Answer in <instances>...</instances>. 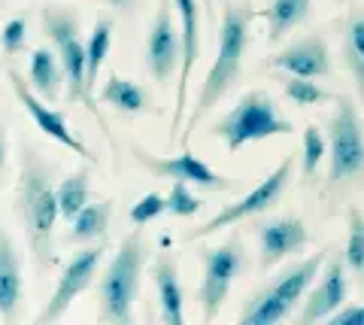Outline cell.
I'll return each instance as SVG.
<instances>
[{
  "label": "cell",
  "instance_id": "e0dca14e",
  "mask_svg": "<svg viewBox=\"0 0 364 325\" xmlns=\"http://www.w3.org/2000/svg\"><path fill=\"white\" fill-rule=\"evenodd\" d=\"M25 310V274L13 234L0 228V322L16 325Z\"/></svg>",
  "mask_w": 364,
  "mask_h": 325
},
{
  "label": "cell",
  "instance_id": "6da1fadb",
  "mask_svg": "<svg viewBox=\"0 0 364 325\" xmlns=\"http://www.w3.org/2000/svg\"><path fill=\"white\" fill-rule=\"evenodd\" d=\"M55 161L33 143H21L18 149V176H16V216L25 228L28 250L37 274H46L55 259V225H58V198H55Z\"/></svg>",
  "mask_w": 364,
  "mask_h": 325
},
{
  "label": "cell",
  "instance_id": "44dd1931",
  "mask_svg": "<svg viewBox=\"0 0 364 325\" xmlns=\"http://www.w3.org/2000/svg\"><path fill=\"white\" fill-rule=\"evenodd\" d=\"M109 216H112V201L100 198V201H88V204L70 219V231H67V243H97L107 238L109 228Z\"/></svg>",
  "mask_w": 364,
  "mask_h": 325
},
{
  "label": "cell",
  "instance_id": "8992f818",
  "mask_svg": "<svg viewBox=\"0 0 364 325\" xmlns=\"http://www.w3.org/2000/svg\"><path fill=\"white\" fill-rule=\"evenodd\" d=\"M325 143H328V164H331L328 167V186L331 188L364 171V125L355 100L349 95L337 97Z\"/></svg>",
  "mask_w": 364,
  "mask_h": 325
},
{
  "label": "cell",
  "instance_id": "603a6c76",
  "mask_svg": "<svg viewBox=\"0 0 364 325\" xmlns=\"http://www.w3.org/2000/svg\"><path fill=\"white\" fill-rule=\"evenodd\" d=\"M100 100H104L107 107L124 113V116H140V113H146V110L152 107L149 95H146L134 80H128V76H119V73L107 76L104 88H100Z\"/></svg>",
  "mask_w": 364,
  "mask_h": 325
},
{
  "label": "cell",
  "instance_id": "ba28073f",
  "mask_svg": "<svg viewBox=\"0 0 364 325\" xmlns=\"http://www.w3.org/2000/svg\"><path fill=\"white\" fill-rule=\"evenodd\" d=\"M289 183H291V159H282L277 164V171L267 174L249 195L237 198L234 204H228L225 210H219L213 219L203 222V225L182 234V243L210 238V234H215L219 228H231V225H237V222H243V219H252V216H258V213H267L273 204H279V198L289 188Z\"/></svg>",
  "mask_w": 364,
  "mask_h": 325
},
{
  "label": "cell",
  "instance_id": "4fadbf2b",
  "mask_svg": "<svg viewBox=\"0 0 364 325\" xmlns=\"http://www.w3.org/2000/svg\"><path fill=\"white\" fill-rule=\"evenodd\" d=\"M9 76V85H13V92H16V97H18V104L25 107V113L33 119V125H37L46 137H52L55 143H61V146H67V149H73L79 159L82 161H88V164H95L97 159L91 155V149L85 146L82 140L76 137V134L67 128V119H64V113H58V110H49L46 107V100L33 92V88L25 82V76H21L18 70H9L6 73Z\"/></svg>",
  "mask_w": 364,
  "mask_h": 325
},
{
  "label": "cell",
  "instance_id": "8d00e7d4",
  "mask_svg": "<svg viewBox=\"0 0 364 325\" xmlns=\"http://www.w3.org/2000/svg\"><path fill=\"white\" fill-rule=\"evenodd\" d=\"M200 4H203V13H207L213 21H215V9H213V0H200Z\"/></svg>",
  "mask_w": 364,
  "mask_h": 325
},
{
  "label": "cell",
  "instance_id": "836d02e7",
  "mask_svg": "<svg viewBox=\"0 0 364 325\" xmlns=\"http://www.w3.org/2000/svg\"><path fill=\"white\" fill-rule=\"evenodd\" d=\"M328 322H334V325H364V304H343Z\"/></svg>",
  "mask_w": 364,
  "mask_h": 325
},
{
  "label": "cell",
  "instance_id": "7a4b0ae2",
  "mask_svg": "<svg viewBox=\"0 0 364 325\" xmlns=\"http://www.w3.org/2000/svg\"><path fill=\"white\" fill-rule=\"evenodd\" d=\"M255 18H258V9L249 4V0H243V4L240 0H225L222 21H219V49H215V61L210 67L207 80L200 85L195 107H191V113H188L186 134L179 137L182 146H188L191 134H195V128L200 125V119L207 116L213 107H219V100L237 85V80H240Z\"/></svg>",
  "mask_w": 364,
  "mask_h": 325
},
{
  "label": "cell",
  "instance_id": "d6a6232c",
  "mask_svg": "<svg viewBox=\"0 0 364 325\" xmlns=\"http://www.w3.org/2000/svg\"><path fill=\"white\" fill-rule=\"evenodd\" d=\"M161 213H167V201H164V195L146 192V195L131 207V222H134V225H146V222L158 219Z\"/></svg>",
  "mask_w": 364,
  "mask_h": 325
},
{
  "label": "cell",
  "instance_id": "ffe728a7",
  "mask_svg": "<svg viewBox=\"0 0 364 325\" xmlns=\"http://www.w3.org/2000/svg\"><path fill=\"white\" fill-rule=\"evenodd\" d=\"M28 85L37 92L43 100H49V104H55V100L61 97V88H64V67L58 61V55H55V49L49 46H40L33 49L31 55V67H28Z\"/></svg>",
  "mask_w": 364,
  "mask_h": 325
},
{
  "label": "cell",
  "instance_id": "83f0119b",
  "mask_svg": "<svg viewBox=\"0 0 364 325\" xmlns=\"http://www.w3.org/2000/svg\"><path fill=\"white\" fill-rule=\"evenodd\" d=\"M346 250H343V262L346 271L364 286V213L358 207L349 210L346 216Z\"/></svg>",
  "mask_w": 364,
  "mask_h": 325
},
{
  "label": "cell",
  "instance_id": "2e32d148",
  "mask_svg": "<svg viewBox=\"0 0 364 325\" xmlns=\"http://www.w3.org/2000/svg\"><path fill=\"white\" fill-rule=\"evenodd\" d=\"M270 67H277L282 73L291 76H306V80H325L331 76V49L322 33H310L304 40L289 43L286 49H279L270 58Z\"/></svg>",
  "mask_w": 364,
  "mask_h": 325
},
{
  "label": "cell",
  "instance_id": "8fae6325",
  "mask_svg": "<svg viewBox=\"0 0 364 325\" xmlns=\"http://www.w3.org/2000/svg\"><path fill=\"white\" fill-rule=\"evenodd\" d=\"M173 6L179 13L182 61H179V80H176V107H173V116H170V140L182 128V119H186V110H188L191 73H195V64L200 58V13H203L200 0H173Z\"/></svg>",
  "mask_w": 364,
  "mask_h": 325
},
{
  "label": "cell",
  "instance_id": "52a82bcc",
  "mask_svg": "<svg viewBox=\"0 0 364 325\" xmlns=\"http://www.w3.org/2000/svg\"><path fill=\"white\" fill-rule=\"evenodd\" d=\"M200 265H203V279L198 289L200 319L213 322L219 316L228 295H231V286L237 283V277L246 271V250H243L240 234H231L228 240L215 246H200Z\"/></svg>",
  "mask_w": 364,
  "mask_h": 325
},
{
  "label": "cell",
  "instance_id": "5b68a950",
  "mask_svg": "<svg viewBox=\"0 0 364 325\" xmlns=\"http://www.w3.org/2000/svg\"><path fill=\"white\" fill-rule=\"evenodd\" d=\"M294 125L279 113L277 100L261 88L246 92L228 113L210 128L215 140L225 143L228 152H240L249 143H261L270 137H289Z\"/></svg>",
  "mask_w": 364,
  "mask_h": 325
},
{
  "label": "cell",
  "instance_id": "9a60e30c",
  "mask_svg": "<svg viewBox=\"0 0 364 325\" xmlns=\"http://www.w3.org/2000/svg\"><path fill=\"white\" fill-rule=\"evenodd\" d=\"M258 234V267L270 271L279 262L298 255L306 243H310V231H306L304 219L289 213V216H273L255 225Z\"/></svg>",
  "mask_w": 364,
  "mask_h": 325
},
{
  "label": "cell",
  "instance_id": "1f68e13d",
  "mask_svg": "<svg viewBox=\"0 0 364 325\" xmlns=\"http://www.w3.org/2000/svg\"><path fill=\"white\" fill-rule=\"evenodd\" d=\"M25 46H28V18L13 16L0 31V49H4L6 58H13V55L25 52Z\"/></svg>",
  "mask_w": 364,
  "mask_h": 325
},
{
  "label": "cell",
  "instance_id": "4316f807",
  "mask_svg": "<svg viewBox=\"0 0 364 325\" xmlns=\"http://www.w3.org/2000/svg\"><path fill=\"white\" fill-rule=\"evenodd\" d=\"M289 316H291V307L282 298L267 292V289H258V292L249 298V304L240 310V322H249V325H273V322H282Z\"/></svg>",
  "mask_w": 364,
  "mask_h": 325
},
{
  "label": "cell",
  "instance_id": "d4e9b609",
  "mask_svg": "<svg viewBox=\"0 0 364 325\" xmlns=\"http://www.w3.org/2000/svg\"><path fill=\"white\" fill-rule=\"evenodd\" d=\"M88 192H91V167L85 161L82 167H76L73 174H67L61 183L55 186V198H58L61 219L70 222L76 213L88 204Z\"/></svg>",
  "mask_w": 364,
  "mask_h": 325
},
{
  "label": "cell",
  "instance_id": "3957f363",
  "mask_svg": "<svg viewBox=\"0 0 364 325\" xmlns=\"http://www.w3.org/2000/svg\"><path fill=\"white\" fill-rule=\"evenodd\" d=\"M146 243L140 225H136L128 238H122L119 250L112 252L109 265L100 274L97 283V319L109 325H131L136 319L134 304L140 295V277L146 267Z\"/></svg>",
  "mask_w": 364,
  "mask_h": 325
},
{
  "label": "cell",
  "instance_id": "277c9868",
  "mask_svg": "<svg viewBox=\"0 0 364 325\" xmlns=\"http://www.w3.org/2000/svg\"><path fill=\"white\" fill-rule=\"evenodd\" d=\"M40 21H43V33L52 40V49L64 67V85H67L64 100L70 107L73 104L88 107V113L100 122L107 140L112 143L109 125H107L104 113H100L97 100L85 92V40H82V33H79V16L70 6H43ZM112 146H116V143H112Z\"/></svg>",
  "mask_w": 364,
  "mask_h": 325
},
{
  "label": "cell",
  "instance_id": "d6986e66",
  "mask_svg": "<svg viewBox=\"0 0 364 325\" xmlns=\"http://www.w3.org/2000/svg\"><path fill=\"white\" fill-rule=\"evenodd\" d=\"M322 265H325V252L318 250L313 255H306V259L294 262L291 267H286V271H282L277 279H270L264 289H267V292H273L277 298H282L289 307H294V304H301L306 292H310V286L316 283Z\"/></svg>",
  "mask_w": 364,
  "mask_h": 325
},
{
  "label": "cell",
  "instance_id": "f1b7e54d",
  "mask_svg": "<svg viewBox=\"0 0 364 325\" xmlns=\"http://www.w3.org/2000/svg\"><path fill=\"white\" fill-rule=\"evenodd\" d=\"M279 85H282V92H286V97H291V104H298L304 110H310V107H318V104H325V100H331V92H325L322 85H318L316 80H306V76H279Z\"/></svg>",
  "mask_w": 364,
  "mask_h": 325
},
{
  "label": "cell",
  "instance_id": "cb8c5ba5",
  "mask_svg": "<svg viewBox=\"0 0 364 325\" xmlns=\"http://www.w3.org/2000/svg\"><path fill=\"white\" fill-rule=\"evenodd\" d=\"M310 4L313 0H273L264 13H258L267 21V37L273 43H279L286 33H291L298 25H304L306 16H310Z\"/></svg>",
  "mask_w": 364,
  "mask_h": 325
},
{
  "label": "cell",
  "instance_id": "484cf974",
  "mask_svg": "<svg viewBox=\"0 0 364 325\" xmlns=\"http://www.w3.org/2000/svg\"><path fill=\"white\" fill-rule=\"evenodd\" d=\"M109 46H112V21L97 18L95 28L88 33V40H85V92L88 95L95 92V85H97V73L107 61Z\"/></svg>",
  "mask_w": 364,
  "mask_h": 325
},
{
  "label": "cell",
  "instance_id": "7c38bea8",
  "mask_svg": "<svg viewBox=\"0 0 364 325\" xmlns=\"http://www.w3.org/2000/svg\"><path fill=\"white\" fill-rule=\"evenodd\" d=\"M179 61H182V37L173 18H170V0H161L155 9L149 37H146V67H149V76L161 92H167L173 73H179Z\"/></svg>",
  "mask_w": 364,
  "mask_h": 325
},
{
  "label": "cell",
  "instance_id": "4dcf8cb0",
  "mask_svg": "<svg viewBox=\"0 0 364 325\" xmlns=\"http://www.w3.org/2000/svg\"><path fill=\"white\" fill-rule=\"evenodd\" d=\"M164 201H167V213H170V216H179V219L198 216V213L203 210V201L195 192H191L188 183H182V179H173V186H170V195Z\"/></svg>",
  "mask_w": 364,
  "mask_h": 325
},
{
  "label": "cell",
  "instance_id": "e575fe53",
  "mask_svg": "<svg viewBox=\"0 0 364 325\" xmlns=\"http://www.w3.org/2000/svg\"><path fill=\"white\" fill-rule=\"evenodd\" d=\"M6 161H9V137H6V125L0 122V186L6 176Z\"/></svg>",
  "mask_w": 364,
  "mask_h": 325
},
{
  "label": "cell",
  "instance_id": "5bb4252c",
  "mask_svg": "<svg viewBox=\"0 0 364 325\" xmlns=\"http://www.w3.org/2000/svg\"><path fill=\"white\" fill-rule=\"evenodd\" d=\"M346 295H349V271H346L343 252L325 255V265H322V271H318V283L310 289V295H306L298 319L304 325L328 322L340 307L346 304Z\"/></svg>",
  "mask_w": 364,
  "mask_h": 325
},
{
  "label": "cell",
  "instance_id": "d590c367",
  "mask_svg": "<svg viewBox=\"0 0 364 325\" xmlns=\"http://www.w3.org/2000/svg\"><path fill=\"white\" fill-rule=\"evenodd\" d=\"M104 4H109L112 9H131L136 0H104Z\"/></svg>",
  "mask_w": 364,
  "mask_h": 325
},
{
  "label": "cell",
  "instance_id": "9c48e42d",
  "mask_svg": "<svg viewBox=\"0 0 364 325\" xmlns=\"http://www.w3.org/2000/svg\"><path fill=\"white\" fill-rule=\"evenodd\" d=\"M104 252H107V240H97V243H88L82 246L79 252H73V259L64 265V274L58 277V286H55L52 298L46 301V307L37 313V325L46 322H58L64 319V313L73 307V301L88 292L95 277L100 271V262H104Z\"/></svg>",
  "mask_w": 364,
  "mask_h": 325
},
{
  "label": "cell",
  "instance_id": "f546056e",
  "mask_svg": "<svg viewBox=\"0 0 364 325\" xmlns=\"http://www.w3.org/2000/svg\"><path fill=\"white\" fill-rule=\"evenodd\" d=\"M328 159V143H325V134L318 125H306L304 128V152H301V167H304V176L313 179L318 164Z\"/></svg>",
  "mask_w": 364,
  "mask_h": 325
},
{
  "label": "cell",
  "instance_id": "ac0fdd59",
  "mask_svg": "<svg viewBox=\"0 0 364 325\" xmlns=\"http://www.w3.org/2000/svg\"><path fill=\"white\" fill-rule=\"evenodd\" d=\"M152 279H155L158 304H161V322L182 325L186 322V298H182L179 262H176L173 252H161L152 262Z\"/></svg>",
  "mask_w": 364,
  "mask_h": 325
},
{
  "label": "cell",
  "instance_id": "7402d4cb",
  "mask_svg": "<svg viewBox=\"0 0 364 325\" xmlns=\"http://www.w3.org/2000/svg\"><path fill=\"white\" fill-rule=\"evenodd\" d=\"M343 58L352 73V82H355L358 100L364 104V6L355 4L346 16L343 25Z\"/></svg>",
  "mask_w": 364,
  "mask_h": 325
},
{
  "label": "cell",
  "instance_id": "30bf717a",
  "mask_svg": "<svg viewBox=\"0 0 364 325\" xmlns=\"http://www.w3.org/2000/svg\"><path fill=\"white\" fill-rule=\"evenodd\" d=\"M134 159L140 167H146L152 176L158 179H182L188 186H198V188H207V192H234L237 183L231 176H225L219 171H213L210 164H203L198 155H191L188 149L182 155H155V152H146L143 146H131Z\"/></svg>",
  "mask_w": 364,
  "mask_h": 325
}]
</instances>
